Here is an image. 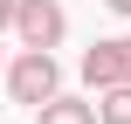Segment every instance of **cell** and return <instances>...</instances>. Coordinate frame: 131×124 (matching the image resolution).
<instances>
[{
    "label": "cell",
    "mask_w": 131,
    "mask_h": 124,
    "mask_svg": "<svg viewBox=\"0 0 131 124\" xmlns=\"http://www.w3.org/2000/svg\"><path fill=\"white\" fill-rule=\"evenodd\" d=\"M7 97H14V104H28V110H41L48 97H62V62H55V55L21 48V55L7 62Z\"/></svg>",
    "instance_id": "6da1fadb"
},
{
    "label": "cell",
    "mask_w": 131,
    "mask_h": 124,
    "mask_svg": "<svg viewBox=\"0 0 131 124\" xmlns=\"http://www.w3.org/2000/svg\"><path fill=\"white\" fill-rule=\"evenodd\" d=\"M14 35H21V48L55 55L62 35H69V7L62 0H14Z\"/></svg>",
    "instance_id": "7a4b0ae2"
},
{
    "label": "cell",
    "mask_w": 131,
    "mask_h": 124,
    "mask_svg": "<svg viewBox=\"0 0 131 124\" xmlns=\"http://www.w3.org/2000/svg\"><path fill=\"white\" fill-rule=\"evenodd\" d=\"M76 69H83V83H90L97 97H104V90H117V83H124V55H117V35H111V41H90Z\"/></svg>",
    "instance_id": "3957f363"
},
{
    "label": "cell",
    "mask_w": 131,
    "mask_h": 124,
    "mask_svg": "<svg viewBox=\"0 0 131 124\" xmlns=\"http://www.w3.org/2000/svg\"><path fill=\"white\" fill-rule=\"evenodd\" d=\"M35 124H97V97H48Z\"/></svg>",
    "instance_id": "277c9868"
},
{
    "label": "cell",
    "mask_w": 131,
    "mask_h": 124,
    "mask_svg": "<svg viewBox=\"0 0 131 124\" xmlns=\"http://www.w3.org/2000/svg\"><path fill=\"white\" fill-rule=\"evenodd\" d=\"M97 124H131V83H117V90L97 97Z\"/></svg>",
    "instance_id": "5b68a950"
},
{
    "label": "cell",
    "mask_w": 131,
    "mask_h": 124,
    "mask_svg": "<svg viewBox=\"0 0 131 124\" xmlns=\"http://www.w3.org/2000/svg\"><path fill=\"white\" fill-rule=\"evenodd\" d=\"M117 55H124V83H131V35H117Z\"/></svg>",
    "instance_id": "8992f818"
},
{
    "label": "cell",
    "mask_w": 131,
    "mask_h": 124,
    "mask_svg": "<svg viewBox=\"0 0 131 124\" xmlns=\"http://www.w3.org/2000/svg\"><path fill=\"white\" fill-rule=\"evenodd\" d=\"M7 28H14V0H0V35H7Z\"/></svg>",
    "instance_id": "52a82bcc"
},
{
    "label": "cell",
    "mask_w": 131,
    "mask_h": 124,
    "mask_svg": "<svg viewBox=\"0 0 131 124\" xmlns=\"http://www.w3.org/2000/svg\"><path fill=\"white\" fill-rule=\"evenodd\" d=\"M104 7H111V14H117V21H131V0H104Z\"/></svg>",
    "instance_id": "ba28073f"
},
{
    "label": "cell",
    "mask_w": 131,
    "mask_h": 124,
    "mask_svg": "<svg viewBox=\"0 0 131 124\" xmlns=\"http://www.w3.org/2000/svg\"><path fill=\"white\" fill-rule=\"evenodd\" d=\"M0 76H7V55H0Z\"/></svg>",
    "instance_id": "9c48e42d"
}]
</instances>
